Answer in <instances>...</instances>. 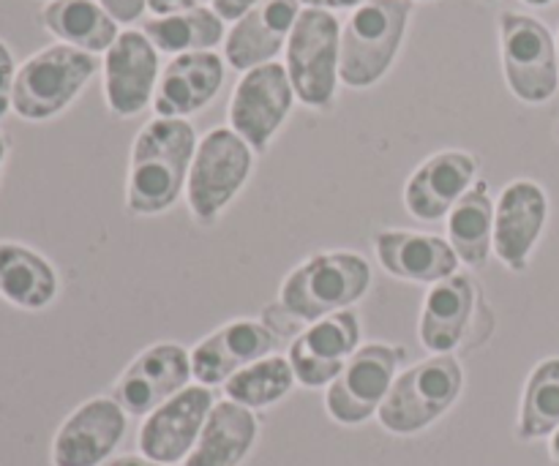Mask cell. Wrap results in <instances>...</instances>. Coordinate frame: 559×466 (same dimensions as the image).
<instances>
[{
	"label": "cell",
	"mask_w": 559,
	"mask_h": 466,
	"mask_svg": "<svg viewBox=\"0 0 559 466\" xmlns=\"http://www.w3.org/2000/svg\"><path fill=\"white\" fill-rule=\"evenodd\" d=\"M123 431V407L115 398H93L60 426L52 462L55 466H98L118 447Z\"/></svg>",
	"instance_id": "cell-18"
},
{
	"label": "cell",
	"mask_w": 559,
	"mask_h": 466,
	"mask_svg": "<svg viewBox=\"0 0 559 466\" xmlns=\"http://www.w3.org/2000/svg\"><path fill=\"white\" fill-rule=\"evenodd\" d=\"M197 134L186 118H156L142 126L131 147L126 205L136 216H156L178 202L189 183Z\"/></svg>",
	"instance_id": "cell-1"
},
{
	"label": "cell",
	"mask_w": 559,
	"mask_h": 466,
	"mask_svg": "<svg viewBox=\"0 0 559 466\" xmlns=\"http://www.w3.org/2000/svg\"><path fill=\"white\" fill-rule=\"evenodd\" d=\"M360 322L353 309L336 311L311 322L289 347V366L295 380L306 387L331 385L344 371L347 360L358 353Z\"/></svg>",
	"instance_id": "cell-13"
},
{
	"label": "cell",
	"mask_w": 559,
	"mask_h": 466,
	"mask_svg": "<svg viewBox=\"0 0 559 466\" xmlns=\"http://www.w3.org/2000/svg\"><path fill=\"white\" fill-rule=\"evenodd\" d=\"M402 353L388 344H366L347 360L342 374L331 382L325 407L336 423L358 426L380 413L396 377Z\"/></svg>",
	"instance_id": "cell-10"
},
{
	"label": "cell",
	"mask_w": 559,
	"mask_h": 466,
	"mask_svg": "<svg viewBox=\"0 0 559 466\" xmlns=\"http://www.w3.org/2000/svg\"><path fill=\"white\" fill-rule=\"evenodd\" d=\"M298 0H262L260 5L240 16L224 38V58L235 71H251L273 63L300 16Z\"/></svg>",
	"instance_id": "cell-17"
},
{
	"label": "cell",
	"mask_w": 559,
	"mask_h": 466,
	"mask_svg": "<svg viewBox=\"0 0 559 466\" xmlns=\"http://www.w3.org/2000/svg\"><path fill=\"white\" fill-rule=\"evenodd\" d=\"M58 295V273L41 254L20 243H0V298L16 309L38 311Z\"/></svg>",
	"instance_id": "cell-25"
},
{
	"label": "cell",
	"mask_w": 559,
	"mask_h": 466,
	"mask_svg": "<svg viewBox=\"0 0 559 466\" xmlns=\"http://www.w3.org/2000/svg\"><path fill=\"white\" fill-rule=\"evenodd\" d=\"M260 3L262 0H213V11H216L224 22H238L240 16H246Z\"/></svg>",
	"instance_id": "cell-32"
},
{
	"label": "cell",
	"mask_w": 559,
	"mask_h": 466,
	"mask_svg": "<svg viewBox=\"0 0 559 466\" xmlns=\"http://www.w3.org/2000/svg\"><path fill=\"white\" fill-rule=\"evenodd\" d=\"M257 440V418L235 402H218L207 415L183 466H238Z\"/></svg>",
	"instance_id": "cell-23"
},
{
	"label": "cell",
	"mask_w": 559,
	"mask_h": 466,
	"mask_svg": "<svg viewBox=\"0 0 559 466\" xmlns=\"http://www.w3.org/2000/svg\"><path fill=\"white\" fill-rule=\"evenodd\" d=\"M448 243L464 265L484 267L489 262V251L495 249V202L486 180L473 183L448 213Z\"/></svg>",
	"instance_id": "cell-26"
},
{
	"label": "cell",
	"mask_w": 559,
	"mask_h": 466,
	"mask_svg": "<svg viewBox=\"0 0 559 466\" xmlns=\"http://www.w3.org/2000/svg\"><path fill=\"white\" fill-rule=\"evenodd\" d=\"M557 60H559V36H557Z\"/></svg>",
	"instance_id": "cell-39"
},
{
	"label": "cell",
	"mask_w": 559,
	"mask_h": 466,
	"mask_svg": "<svg viewBox=\"0 0 559 466\" xmlns=\"http://www.w3.org/2000/svg\"><path fill=\"white\" fill-rule=\"evenodd\" d=\"M409 3H413V0H409Z\"/></svg>",
	"instance_id": "cell-40"
},
{
	"label": "cell",
	"mask_w": 559,
	"mask_h": 466,
	"mask_svg": "<svg viewBox=\"0 0 559 466\" xmlns=\"http://www.w3.org/2000/svg\"><path fill=\"white\" fill-rule=\"evenodd\" d=\"M524 3H527V5H549L551 0H524Z\"/></svg>",
	"instance_id": "cell-38"
},
{
	"label": "cell",
	"mask_w": 559,
	"mask_h": 466,
	"mask_svg": "<svg viewBox=\"0 0 559 466\" xmlns=\"http://www.w3.org/2000/svg\"><path fill=\"white\" fill-rule=\"evenodd\" d=\"M273 349H276V336L265 325L254 320L229 322L197 344L191 353V374L205 387L222 385L246 366L267 358Z\"/></svg>",
	"instance_id": "cell-19"
},
{
	"label": "cell",
	"mask_w": 559,
	"mask_h": 466,
	"mask_svg": "<svg viewBox=\"0 0 559 466\" xmlns=\"http://www.w3.org/2000/svg\"><path fill=\"white\" fill-rule=\"evenodd\" d=\"M478 158L467 151H440L426 158L404 189V205L420 222H437L473 189Z\"/></svg>",
	"instance_id": "cell-16"
},
{
	"label": "cell",
	"mask_w": 559,
	"mask_h": 466,
	"mask_svg": "<svg viewBox=\"0 0 559 466\" xmlns=\"http://www.w3.org/2000/svg\"><path fill=\"white\" fill-rule=\"evenodd\" d=\"M295 91L287 65L265 63L246 71L229 98V129L254 153H265L293 109Z\"/></svg>",
	"instance_id": "cell-9"
},
{
	"label": "cell",
	"mask_w": 559,
	"mask_h": 466,
	"mask_svg": "<svg viewBox=\"0 0 559 466\" xmlns=\"http://www.w3.org/2000/svg\"><path fill=\"white\" fill-rule=\"evenodd\" d=\"M205 3L207 0H147V9H151L156 16H169V14H180V11L202 9Z\"/></svg>",
	"instance_id": "cell-33"
},
{
	"label": "cell",
	"mask_w": 559,
	"mask_h": 466,
	"mask_svg": "<svg viewBox=\"0 0 559 466\" xmlns=\"http://www.w3.org/2000/svg\"><path fill=\"white\" fill-rule=\"evenodd\" d=\"M14 80H16V69H14V58H11L9 47L0 41V118H5L11 107V96H14Z\"/></svg>",
	"instance_id": "cell-30"
},
{
	"label": "cell",
	"mask_w": 559,
	"mask_h": 466,
	"mask_svg": "<svg viewBox=\"0 0 559 466\" xmlns=\"http://www.w3.org/2000/svg\"><path fill=\"white\" fill-rule=\"evenodd\" d=\"M475 289L473 282L462 273L445 278L440 284H431L429 295L424 300V314H420V342L435 355H451L462 344L467 333L469 316H473Z\"/></svg>",
	"instance_id": "cell-22"
},
{
	"label": "cell",
	"mask_w": 559,
	"mask_h": 466,
	"mask_svg": "<svg viewBox=\"0 0 559 466\" xmlns=\"http://www.w3.org/2000/svg\"><path fill=\"white\" fill-rule=\"evenodd\" d=\"M224 85V60L216 52H186L169 60L153 96L156 118H186L200 112Z\"/></svg>",
	"instance_id": "cell-20"
},
{
	"label": "cell",
	"mask_w": 559,
	"mask_h": 466,
	"mask_svg": "<svg viewBox=\"0 0 559 466\" xmlns=\"http://www.w3.org/2000/svg\"><path fill=\"white\" fill-rule=\"evenodd\" d=\"M502 69L519 101L544 104L559 87L557 44L549 27L530 14L506 11L500 16Z\"/></svg>",
	"instance_id": "cell-8"
},
{
	"label": "cell",
	"mask_w": 559,
	"mask_h": 466,
	"mask_svg": "<svg viewBox=\"0 0 559 466\" xmlns=\"http://www.w3.org/2000/svg\"><path fill=\"white\" fill-rule=\"evenodd\" d=\"M369 284V262L355 251L314 254L282 284V309L300 322H317L358 303Z\"/></svg>",
	"instance_id": "cell-3"
},
{
	"label": "cell",
	"mask_w": 559,
	"mask_h": 466,
	"mask_svg": "<svg viewBox=\"0 0 559 466\" xmlns=\"http://www.w3.org/2000/svg\"><path fill=\"white\" fill-rule=\"evenodd\" d=\"M142 33L151 38L158 52L186 55L211 52L224 38V20L213 9H191L169 16H153L142 25Z\"/></svg>",
	"instance_id": "cell-27"
},
{
	"label": "cell",
	"mask_w": 559,
	"mask_h": 466,
	"mask_svg": "<svg viewBox=\"0 0 559 466\" xmlns=\"http://www.w3.org/2000/svg\"><path fill=\"white\" fill-rule=\"evenodd\" d=\"M41 22L60 44L82 52H107L115 44L118 22L96 0H49L41 11Z\"/></svg>",
	"instance_id": "cell-24"
},
{
	"label": "cell",
	"mask_w": 559,
	"mask_h": 466,
	"mask_svg": "<svg viewBox=\"0 0 559 466\" xmlns=\"http://www.w3.org/2000/svg\"><path fill=\"white\" fill-rule=\"evenodd\" d=\"M551 456L559 462V429L555 431V437H551Z\"/></svg>",
	"instance_id": "cell-36"
},
{
	"label": "cell",
	"mask_w": 559,
	"mask_h": 466,
	"mask_svg": "<svg viewBox=\"0 0 559 466\" xmlns=\"http://www.w3.org/2000/svg\"><path fill=\"white\" fill-rule=\"evenodd\" d=\"M306 9H322V11H336V9H358L366 0H298Z\"/></svg>",
	"instance_id": "cell-34"
},
{
	"label": "cell",
	"mask_w": 559,
	"mask_h": 466,
	"mask_svg": "<svg viewBox=\"0 0 559 466\" xmlns=\"http://www.w3.org/2000/svg\"><path fill=\"white\" fill-rule=\"evenodd\" d=\"M158 49L142 31H123L104 58V98L118 118L140 115L156 96Z\"/></svg>",
	"instance_id": "cell-12"
},
{
	"label": "cell",
	"mask_w": 559,
	"mask_h": 466,
	"mask_svg": "<svg viewBox=\"0 0 559 466\" xmlns=\"http://www.w3.org/2000/svg\"><path fill=\"white\" fill-rule=\"evenodd\" d=\"M377 260L385 273L418 284H440L456 276L459 256L448 240L435 235L382 229L374 235Z\"/></svg>",
	"instance_id": "cell-21"
},
{
	"label": "cell",
	"mask_w": 559,
	"mask_h": 466,
	"mask_svg": "<svg viewBox=\"0 0 559 466\" xmlns=\"http://www.w3.org/2000/svg\"><path fill=\"white\" fill-rule=\"evenodd\" d=\"M559 429V358L538 363L524 391L519 437L540 440Z\"/></svg>",
	"instance_id": "cell-29"
},
{
	"label": "cell",
	"mask_w": 559,
	"mask_h": 466,
	"mask_svg": "<svg viewBox=\"0 0 559 466\" xmlns=\"http://www.w3.org/2000/svg\"><path fill=\"white\" fill-rule=\"evenodd\" d=\"M409 14V0H366L358 5L342 27L338 80L358 91L377 85L402 49Z\"/></svg>",
	"instance_id": "cell-2"
},
{
	"label": "cell",
	"mask_w": 559,
	"mask_h": 466,
	"mask_svg": "<svg viewBox=\"0 0 559 466\" xmlns=\"http://www.w3.org/2000/svg\"><path fill=\"white\" fill-rule=\"evenodd\" d=\"M213 409V393L205 385H191L147 415L140 429L142 456L156 464H175L189 458L200 431Z\"/></svg>",
	"instance_id": "cell-14"
},
{
	"label": "cell",
	"mask_w": 559,
	"mask_h": 466,
	"mask_svg": "<svg viewBox=\"0 0 559 466\" xmlns=\"http://www.w3.org/2000/svg\"><path fill=\"white\" fill-rule=\"evenodd\" d=\"M191 353L180 344L145 349L115 382V402L129 415H151L189 387Z\"/></svg>",
	"instance_id": "cell-11"
},
{
	"label": "cell",
	"mask_w": 559,
	"mask_h": 466,
	"mask_svg": "<svg viewBox=\"0 0 559 466\" xmlns=\"http://www.w3.org/2000/svg\"><path fill=\"white\" fill-rule=\"evenodd\" d=\"M98 69L96 55L52 44L16 69L11 109L25 120H49L63 112Z\"/></svg>",
	"instance_id": "cell-4"
},
{
	"label": "cell",
	"mask_w": 559,
	"mask_h": 466,
	"mask_svg": "<svg viewBox=\"0 0 559 466\" xmlns=\"http://www.w3.org/2000/svg\"><path fill=\"white\" fill-rule=\"evenodd\" d=\"M295 371L287 358L282 355H267L257 363L246 366L238 374L224 382L229 402L240 404L246 409H262L282 402L293 391Z\"/></svg>",
	"instance_id": "cell-28"
},
{
	"label": "cell",
	"mask_w": 559,
	"mask_h": 466,
	"mask_svg": "<svg viewBox=\"0 0 559 466\" xmlns=\"http://www.w3.org/2000/svg\"><path fill=\"white\" fill-rule=\"evenodd\" d=\"M464 374L453 355H435L393 382L380 407V423L393 434H415L456 404Z\"/></svg>",
	"instance_id": "cell-6"
},
{
	"label": "cell",
	"mask_w": 559,
	"mask_h": 466,
	"mask_svg": "<svg viewBox=\"0 0 559 466\" xmlns=\"http://www.w3.org/2000/svg\"><path fill=\"white\" fill-rule=\"evenodd\" d=\"M107 466H164V464H156L151 462V458H140V456H123V458H115V462H109Z\"/></svg>",
	"instance_id": "cell-35"
},
{
	"label": "cell",
	"mask_w": 559,
	"mask_h": 466,
	"mask_svg": "<svg viewBox=\"0 0 559 466\" xmlns=\"http://www.w3.org/2000/svg\"><path fill=\"white\" fill-rule=\"evenodd\" d=\"M115 22H136L147 9V0H98Z\"/></svg>",
	"instance_id": "cell-31"
},
{
	"label": "cell",
	"mask_w": 559,
	"mask_h": 466,
	"mask_svg": "<svg viewBox=\"0 0 559 466\" xmlns=\"http://www.w3.org/2000/svg\"><path fill=\"white\" fill-rule=\"evenodd\" d=\"M254 151L233 129H213L197 142L186 200L200 222H213L238 196L251 172Z\"/></svg>",
	"instance_id": "cell-7"
},
{
	"label": "cell",
	"mask_w": 559,
	"mask_h": 466,
	"mask_svg": "<svg viewBox=\"0 0 559 466\" xmlns=\"http://www.w3.org/2000/svg\"><path fill=\"white\" fill-rule=\"evenodd\" d=\"M342 63V25L333 11L304 9L287 41V74L295 98L325 109L336 96Z\"/></svg>",
	"instance_id": "cell-5"
},
{
	"label": "cell",
	"mask_w": 559,
	"mask_h": 466,
	"mask_svg": "<svg viewBox=\"0 0 559 466\" xmlns=\"http://www.w3.org/2000/svg\"><path fill=\"white\" fill-rule=\"evenodd\" d=\"M549 216L546 191L533 180H513L495 207V251L508 271H527L530 251L538 243Z\"/></svg>",
	"instance_id": "cell-15"
},
{
	"label": "cell",
	"mask_w": 559,
	"mask_h": 466,
	"mask_svg": "<svg viewBox=\"0 0 559 466\" xmlns=\"http://www.w3.org/2000/svg\"><path fill=\"white\" fill-rule=\"evenodd\" d=\"M5 151H9V142H5V136L0 134V167H3V158H5Z\"/></svg>",
	"instance_id": "cell-37"
}]
</instances>
